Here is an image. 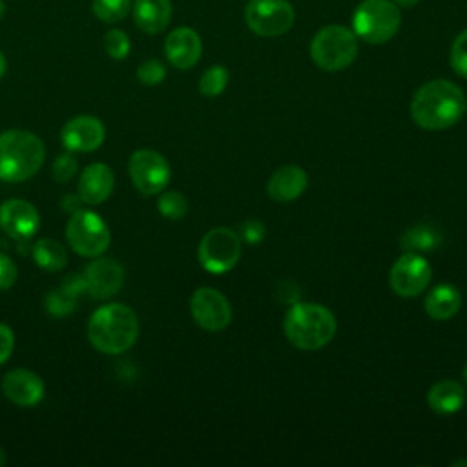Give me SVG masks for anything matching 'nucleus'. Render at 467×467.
I'll use <instances>...</instances> for the list:
<instances>
[{
    "label": "nucleus",
    "mask_w": 467,
    "mask_h": 467,
    "mask_svg": "<svg viewBox=\"0 0 467 467\" xmlns=\"http://www.w3.org/2000/svg\"><path fill=\"white\" fill-rule=\"evenodd\" d=\"M102 46H104V51L115 58V60H122L128 57L130 53V38L128 35L122 31V29H111L104 35V40H102Z\"/></svg>",
    "instance_id": "29"
},
{
    "label": "nucleus",
    "mask_w": 467,
    "mask_h": 467,
    "mask_svg": "<svg viewBox=\"0 0 467 467\" xmlns=\"http://www.w3.org/2000/svg\"><path fill=\"white\" fill-rule=\"evenodd\" d=\"M308 179L303 168L288 164L275 170L268 182H266V193L277 201V202H288L297 199L306 190Z\"/></svg>",
    "instance_id": "19"
},
{
    "label": "nucleus",
    "mask_w": 467,
    "mask_h": 467,
    "mask_svg": "<svg viewBox=\"0 0 467 467\" xmlns=\"http://www.w3.org/2000/svg\"><path fill=\"white\" fill-rule=\"evenodd\" d=\"M265 235V226L255 221V219H250L246 223H243L241 226V237L246 241V243H259Z\"/></svg>",
    "instance_id": "35"
},
{
    "label": "nucleus",
    "mask_w": 467,
    "mask_h": 467,
    "mask_svg": "<svg viewBox=\"0 0 467 467\" xmlns=\"http://www.w3.org/2000/svg\"><path fill=\"white\" fill-rule=\"evenodd\" d=\"M432 277V270L425 257L416 252L401 254L389 274L390 288L401 297H414L421 294Z\"/></svg>",
    "instance_id": "11"
},
{
    "label": "nucleus",
    "mask_w": 467,
    "mask_h": 467,
    "mask_svg": "<svg viewBox=\"0 0 467 467\" xmlns=\"http://www.w3.org/2000/svg\"><path fill=\"white\" fill-rule=\"evenodd\" d=\"M451 66L456 75L467 78V29L462 31L451 46Z\"/></svg>",
    "instance_id": "31"
},
{
    "label": "nucleus",
    "mask_w": 467,
    "mask_h": 467,
    "mask_svg": "<svg viewBox=\"0 0 467 467\" xmlns=\"http://www.w3.org/2000/svg\"><path fill=\"white\" fill-rule=\"evenodd\" d=\"M463 379H465V381H467V365H465V367H463Z\"/></svg>",
    "instance_id": "42"
},
{
    "label": "nucleus",
    "mask_w": 467,
    "mask_h": 467,
    "mask_svg": "<svg viewBox=\"0 0 467 467\" xmlns=\"http://www.w3.org/2000/svg\"><path fill=\"white\" fill-rule=\"evenodd\" d=\"M66 239L69 246L82 257L102 255L111 241L109 228L104 219L91 210H77L66 226Z\"/></svg>",
    "instance_id": "7"
},
{
    "label": "nucleus",
    "mask_w": 467,
    "mask_h": 467,
    "mask_svg": "<svg viewBox=\"0 0 467 467\" xmlns=\"http://www.w3.org/2000/svg\"><path fill=\"white\" fill-rule=\"evenodd\" d=\"M465 111L463 91L451 80L425 82L412 97L410 117L429 131H440L456 124Z\"/></svg>",
    "instance_id": "1"
},
{
    "label": "nucleus",
    "mask_w": 467,
    "mask_h": 467,
    "mask_svg": "<svg viewBox=\"0 0 467 467\" xmlns=\"http://www.w3.org/2000/svg\"><path fill=\"white\" fill-rule=\"evenodd\" d=\"M199 263L212 274L232 270L241 257V237L232 228H213L199 243Z\"/></svg>",
    "instance_id": "8"
},
{
    "label": "nucleus",
    "mask_w": 467,
    "mask_h": 467,
    "mask_svg": "<svg viewBox=\"0 0 467 467\" xmlns=\"http://www.w3.org/2000/svg\"><path fill=\"white\" fill-rule=\"evenodd\" d=\"M77 297H73L71 294H67L62 286H58L57 290H51L46 297V308L49 314L53 316H67L77 308Z\"/></svg>",
    "instance_id": "28"
},
{
    "label": "nucleus",
    "mask_w": 467,
    "mask_h": 467,
    "mask_svg": "<svg viewBox=\"0 0 467 467\" xmlns=\"http://www.w3.org/2000/svg\"><path fill=\"white\" fill-rule=\"evenodd\" d=\"M115 186V177L109 166L102 162H93L84 168L78 179V197L84 204H100L106 201Z\"/></svg>",
    "instance_id": "18"
},
{
    "label": "nucleus",
    "mask_w": 467,
    "mask_h": 467,
    "mask_svg": "<svg viewBox=\"0 0 467 467\" xmlns=\"http://www.w3.org/2000/svg\"><path fill=\"white\" fill-rule=\"evenodd\" d=\"M164 77H166V67L161 60L148 58L140 62L137 67V78L146 86H157L164 80Z\"/></svg>",
    "instance_id": "30"
},
{
    "label": "nucleus",
    "mask_w": 467,
    "mask_h": 467,
    "mask_svg": "<svg viewBox=\"0 0 467 467\" xmlns=\"http://www.w3.org/2000/svg\"><path fill=\"white\" fill-rule=\"evenodd\" d=\"M51 171H53V177L58 181V182H67L75 173H77V161L73 155L69 153H64V155H58L51 166Z\"/></svg>",
    "instance_id": "32"
},
{
    "label": "nucleus",
    "mask_w": 467,
    "mask_h": 467,
    "mask_svg": "<svg viewBox=\"0 0 467 467\" xmlns=\"http://www.w3.org/2000/svg\"><path fill=\"white\" fill-rule=\"evenodd\" d=\"M400 26L401 13L392 0H363L352 15L354 35L368 44L390 40Z\"/></svg>",
    "instance_id": "6"
},
{
    "label": "nucleus",
    "mask_w": 467,
    "mask_h": 467,
    "mask_svg": "<svg viewBox=\"0 0 467 467\" xmlns=\"http://www.w3.org/2000/svg\"><path fill=\"white\" fill-rule=\"evenodd\" d=\"M44 142L31 131L7 130L0 133V181L22 182L44 164Z\"/></svg>",
    "instance_id": "4"
},
{
    "label": "nucleus",
    "mask_w": 467,
    "mask_h": 467,
    "mask_svg": "<svg viewBox=\"0 0 467 467\" xmlns=\"http://www.w3.org/2000/svg\"><path fill=\"white\" fill-rule=\"evenodd\" d=\"M462 306V296L452 285H438L425 297V312L436 321H445L456 316Z\"/></svg>",
    "instance_id": "22"
},
{
    "label": "nucleus",
    "mask_w": 467,
    "mask_h": 467,
    "mask_svg": "<svg viewBox=\"0 0 467 467\" xmlns=\"http://www.w3.org/2000/svg\"><path fill=\"white\" fill-rule=\"evenodd\" d=\"M286 339L299 350H319L336 334L334 314L319 303H296L285 316Z\"/></svg>",
    "instance_id": "3"
},
{
    "label": "nucleus",
    "mask_w": 467,
    "mask_h": 467,
    "mask_svg": "<svg viewBox=\"0 0 467 467\" xmlns=\"http://www.w3.org/2000/svg\"><path fill=\"white\" fill-rule=\"evenodd\" d=\"M398 7H412V5H416L420 0H392Z\"/></svg>",
    "instance_id": "37"
},
{
    "label": "nucleus",
    "mask_w": 467,
    "mask_h": 467,
    "mask_svg": "<svg viewBox=\"0 0 467 467\" xmlns=\"http://www.w3.org/2000/svg\"><path fill=\"white\" fill-rule=\"evenodd\" d=\"M5 69H7V62H5V57H4V53L0 51V78L4 77Z\"/></svg>",
    "instance_id": "38"
},
{
    "label": "nucleus",
    "mask_w": 467,
    "mask_h": 467,
    "mask_svg": "<svg viewBox=\"0 0 467 467\" xmlns=\"http://www.w3.org/2000/svg\"><path fill=\"white\" fill-rule=\"evenodd\" d=\"M91 9L100 22L115 24L128 16L131 11V0H93Z\"/></svg>",
    "instance_id": "25"
},
{
    "label": "nucleus",
    "mask_w": 467,
    "mask_h": 467,
    "mask_svg": "<svg viewBox=\"0 0 467 467\" xmlns=\"http://www.w3.org/2000/svg\"><path fill=\"white\" fill-rule=\"evenodd\" d=\"M4 15H5V4H4V0H0V20L4 18Z\"/></svg>",
    "instance_id": "40"
},
{
    "label": "nucleus",
    "mask_w": 467,
    "mask_h": 467,
    "mask_svg": "<svg viewBox=\"0 0 467 467\" xmlns=\"http://www.w3.org/2000/svg\"><path fill=\"white\" fill-rule=\"evenodd\" d=\"M170 164L159 151L137 150L130 157V177L142 195L162 192L170 182Z\"/></svg>",
    "instance_id": "10"
},
{
    "label": "nucleus",
    "mask_w": 467,
    "mask_h": 467,
    "mask_svg": "<svg viewBox=\"0 0 467 467\" xmlns=\"http://www.w3.org/2000/svg\"><path fill=\"white\" fill-rule=\"evenodd\" d=\"M18 270L13 259L0 252V290H9L16 281Z\"/></svg>",
    "instance_id": "33"
},
{
    "label": "nucleus",
    "mask_w": 467,
    "mask_h": 467,
    "mask_svg": "<svg viewBox=\"0 0 467 467\" xmlns=\"http://www.w3.org/2000/svg\"><path fill=\"white\" fill-rule=\"evenodd\" d=\"M139 336L135 312L122 303L97 308L88 323L89 343L102 354H122L133 347Z\"/></svg>",
    "instance_id": "2"
},
{
    "label": "nucleus",
    "mask_w": 467,
    "mask_h": 467,
    "mask_svg": "<svg viewBox=\"0 0 467 467\" xmlns=\"http://www.w3.org/2000/svg\"><path fill=\"white\" fill-rule=\"evenodd\" d=\"M2 392L18 407H33L44 398V381L27 368H13L2 379Z\"/></svg>",
    "instance_id": "16"
},
{
    "label": "nucleus",
    "mask_w": 467,
    "mask_h": 467,
    "mask_svg": "<svg viewBox=\"0 0 467 467\" xmlns=\"http://www.w3.org/2000/svg\"><path fill=\"white\" fill-rule=\"evenodd\" d=\"M451 465H452V467H456V465H467V460H456V462H452Z\"/></svg>",
    "instance_id": "41"
},
{
    "label": "nucleus",
    "mask_w": 467,
    "mask_h": 467,
    "mask_svg": "<svg viewBox=\"0 0 467 467\" xmlns=\"http://www.w3.org/2000/svg\"><path fill=\"white\" fill-rule=\"evenodd\" d=\"M5 462H7V454H5V451L0 447V467H4Z\"/></svg>",
    "instance_id": "39"
},
{
    "label": "nucleus",
    "mask_w": 467,
    "mask_h": 467,
    "mask_svg": "<svg viewBox=\"0 0 467 467\" xmlns=\"http://www.w3.org/2000/svg\"><path fill=\"white\" fill-rule=\"evenodd\" d=\"M131 11L135 26L148 35L164 31L171 20L170 0H135Z\"/></svg>",
    "instance_id": "20"
},
{
    "label": "nucleus",
    "mask_w": 467,
    "mask_h": 467,
    "mask_svg": "<svg viewBox=\"0 0 467 467\" xmlns=\"http://www.w3.org/2000/svg\"><path fill=\"white\" fill-rule=\"evenodd\" d=\"M358 57V38L345 26H327L316 33L310 42V58L325 71L348 67Z\"/></svg>",
    "instance_id": "5"
},
{
    "label": "nucleus",
    "mask_w": 467,
    "mask_h": 467,
    "mask_svg": "<svg viewBox=\"0 0 467 467\" xmlns=\"http://www.w3.org/2000/svg\"><path fill=\"white\" fill-rule=\"evenodd\" d=\"M400 243L407 252H416V254L431 252L440 244V232L431 224L420 223L405 230Z\"/></svg>",
    "instance_id": "23"
},
{
    "label": "nucleus",
    "mask_w": 467,
    "mask_h": 467,
    "mask_svg": "<svg viewBox=\"0 0 467 467\" xmlns=\"http://www.w3.org/2000/svg\"><path fill=\"white\" fill-rule=\"evenodd\" d=\"M13 347H15V334L11 327L0 323V365L9 359Z\"/></svg>",
    "instance_id": "34"
},
{
    "label": "nucleus",
    "mask_w": 467,
    "mask_h": 467,
    "mask_svg": "<svg viewBox=\"0 0 467 467\" xmlns=\"http://www.w3.org/2000/svg\"><path fill=\"white\" fill-rule=\"evenodd\" d=\"M84 281L88 292L95 299H106L117 294L124 283V270L122 266L109 259V257H99L91 261L84 268Z\"/></svg>",
    "instance_id": "15"
},
{
    "label": "nucleus",
    "mask_w": 467,
    "mask_h": 467,
    "mask_svg": "<svg viewBox=\"0 0 467 467\" xmlns=\"http://www.w3.org/2000/svg\"><path fill=\"white\" fill-rule=\"evenodd\" d=\"M62 204H64V210H67V212H77V210H80L82 208V199L80 197H73V195H67L64 201H62Z\"/></svg>",
    "instance_id": "36"
},
{
    "label": "nucleus",
    "mask_w": 467,
    "mask_h": 467,
    "mask_svg": "<svg viewBox=\"0 0 467 467\" xmlns=\"http://www.w3.org/2000/svg\"><path fill=\"white\" fill-rule=\"evenodd\" d=\"M164 53L168 62L177 69L193 67L202 53V42L192 27H177L164 40Z\"/></svg>",
    "instance_id": "17"
},
{
    "label": "nucleus",
    "mask_w": 467,
    "mask_h": 467,
    "mask_svg": "<svg viewBox=\"0 0 467 467\" xmlns=\"http://www.w3.org/2000/svg\"><path fill=\"white\" fill-rule=\"evenodd\" d=\"M0 228L15 239H29L40 228L38 210L24 199H7L0 204Z\"/></svg>",
    "instance_id": "14"
},
{
    "label": "nucleus",
    "mask_w": 467,
    "mask_h": 467,
    "mask_svg": "<svg viewBox=\"0 0 467 467\" xmlns=\"http://www.w3.org/2000/svg\"><path fill=\"white\" fill-rule=\"evenodd\" d=\"M294 7L286 0H250L244 20L259 36H279L294 24Z\"/></svg>",
    "instance_id": "9"
},
{
    "label": "nucleus",
    "mask_w": 467,
    "mask_h": 467,
    "mask_svg": "<svg viewBox=\"0 0 467 467\" xmlns=\"http://www.w3.org/2000/svg\"><path fill=\"white\" fill-rule=\"evenodd\" d=\"M190 310L195 323L210 332L223 330L232 321V306L228 299L212 286H201L193 292Z\"/></svg>",
    "instance_id": "12"
},
{
    "label": "nucleus",
    "mask_w": 467,
    "mask_h": 467,
    "mask_svg": "<svg viewBox=\"0 0 467 467\" xmlns=\"http://www.w3.org/2000/svg\"><path fill=\"white\" fill-rule=\"evenodd\" d=\"M159 212L168 219H182L188 212V201L181 192H164L157 202Z\"/></svg>",
    "instance_id": "27"
},
{
    "label": "nucleus",
    "mask_w": 467,
    "mask_h": 467,
    "mask_svg": "<svg viewBox=\"0 0 467 467\" xmlns=\"http://www.w3.org/2000/svg\"><path fill=\"white\" fill-rule=\"evenodd\" d=\"M106 137L104 124L93 115H78L67 120L60 131V140L69 151H95Z\"/></svg>",
    "instance_id": "13"
},
{
    "label": "nucleus",
    "mask_w": 467,
    "mask_h": 467,
    "mask_svg": "<svg viewBox=\"0 0 467 467\" xmlns=\"http://www.w3.org/2000/svg\"><path fill=\"white\" fill-rule=\"evenodd\" d=\"M33 259L40 268L47 272H58L67 265V254L64 246L53 239L36 241L33 246Z\"/></svg>",
    "instance_id": "24"
},
{
    "label": "nucleus",
    "mask_w": 467,
    "mask_h": 467,
    "mask_svg": "<svg viewBox=\"0 0 467 467\" xmlns=\"http://www.w3.org/2000/svg\"><path fill=\"white\" fill-rule=\"evenodd\" d=\"M427 403L436 414H454L465 403V387L454 379H440L429 389Z\"/></svg>",
    "instance_id": "21"
},
{
    "label": "nucleus",
    "mask_w": 467,
    "mask_h": 467,
    "mask_svg": "<svg viewBox=\"0 0 467 467\" xmlns=\"http://www.w3.org/2000/svg\"><path fill=\"white\" fill-rule=\"evenodd\" d=\"M228 84V69L224 66L208 67L199 78V91L204 97H217L224 91Z\"/></svg>",
    "instance_id": "26"
}]
</instances>
